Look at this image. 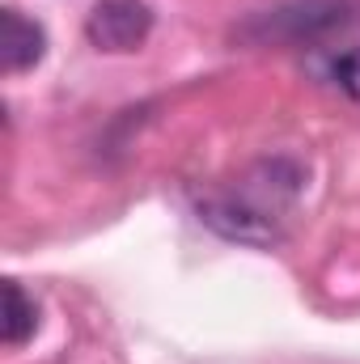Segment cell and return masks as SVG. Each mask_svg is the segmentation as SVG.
I'll return each instance as SVG.
<instances>
[{"instance_id": "obj_1", "label": "cell", "mask_w": 360, "mask_h": 364, "mask_svg": "<svg viewBox=\"0 0 360 364\" xmlns=\"http://www.w3.org/2000/svg\"><path fill=\"white\" fill-rule=\"evenodd\" d=\"M297 191H301V174L288 161H259L238 182L212 191L199 203V216L225 237L268 246L280 237V225L288 220Z\"/></svg>"}, {"instance_id": "obj_2", "label": "cell", "mask_w": 360, "mask_h": 364, "mask_svg": "<svg viewBox=\"0 0 360 364\" xmlns=\"http://www.w3.org/2000/svg\"><path fill=\"white\" fill-rule=\"evenodd\" d=\"M352 17H348V0H292V4H280L275 13L263 17V30H255L259 43L280 38V43H318L327 38L331 30H344Z\"/></svg>"}, {"instance_id": "obj_3", "label": "cell", "mask_w": 360, "mask_h": 364, "mask_svg": "<svg viewBox=\"0 0 360 364\" xmlns=\"http://www.w3.org/2000/svg\"><path fill=\"white\" fill-rule=\"evenodd\" d=\"M149 30H153V9L144 0H97L85 17V38L110 55L144 47Z\"/></svg>"}, {"instance_id": "obj_4", "label": "cell", "mask_w": 360, "mask_h": 364, "mask_svg": "<svg viewBox=\"0 0 360 364\" xmlns=\"http://www.w3.org/2000/svg\"><path fill=\"white\" fill-rule=\"evenodd\" d=\"M43 55H47V30L21 9L4 4L0 9V68L13 77V73L34 68Z\"/></svg>"}, {"instance_id": "obj_5", "label": "cell", "mask_w": 360, "mask_h": 364, "mask_svg": "<svg viewBox=\"0 0 360 364\" xmlns=\"http://www.w3.org/2000/svg\"><path fill=\"white\" fill-rule=\"evenodd\" d=\"M38 331V309L26 296V288L17 279H4V318H0V339L4 348H21L30 335Z\"/></svg>"}, {"instance_id": "obj_6", "label": "cell", "mask_w": 360, "mask_h": 364, "mask_svg": "<svg viewBox=\"0 0 360 364\" xmlns=\"http://www.w3.org/2000/svg\"><path fill=\"white\" fill-rule=\"evenodd\" d=\"M331 77H335V85L348 93V97L360 102V47H348V51H339L331 60Z\"/></svg>"}]
</instances>
